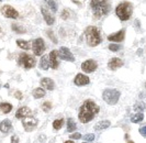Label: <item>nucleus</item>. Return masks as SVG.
<instances>
[{
	"label": "nucleus",
	"mask_w": 146,
	"mask_h": 143,
	"mask_svg": "<svg viewBox=\"0 0 146 143\" xmlns=\"http://www.w3.org/2000/svg\"><path fill=\"white\" fill-rule=\"evenodd\" d=\"M69 15H70V13H69V10H68V9H64V11H63L62 14H60L62 19H64V20L68 19V18H69Z\"/></svg>",
	"instance_id": "473e14b6"
},
{
	"label": "nucleus",
	"mask_w": 146,
	"mask_h": 143,
	"mask_svg": "<svg viewBox=\"0 0 146 143\" xmlns=\"http://www.w3.org/2000/svg\"><path fill=\"white\" fill-rule=\"evenodd\" d=\"M31 47H32V50H33L34 55L41 56L44 53L45 49H46V45H45V42H44L43 39L38 37V39H35L33 42L31 43Z\"/></svg>",
	"instance_id": "0eeeda50"
},
{
	"label": "nucleus",
	"mask_w": 146,
	"mask_h": 143,
	"mask_svg": "<svg viewBox=\"0 0 146 143\" xmlns=\"http://www.w3.org/2000/svg\"><path fill=\"white\" fill-rule=\"evenodd\" d=\"M133 13V5L129 1H123L117 5L115 8V14L121 21H127L130 20Z\"/></svg>",
	"instance_id": "20e7f679"
},
{
	"label": "nucleus",
	"mask_w": 146,
	"mask_h": 143,
	"mask_svg": "<svg viewBox=\"0 0 146 143\" xmlns=\"http://www.w3.org/2000/svg\"><path fill=\"white\" fill-rule=\"evenodd\" d=\"M63 124H64V119H57L53 122V128L55 130H59L63 127Z\"/></svg>",
	"instance_id": "c85d7f7f"
},
{
	"label": "nucleus",
	"mask_w": 146,
	"mask_h": 143,
	"mask_svg": "<svg viewBox=\"0 0 146 143\" xmlns=\"http://www.w3.org/2000/svg\"><path fill=\"white\" fill-rule=\"evenodd\" d=\"M97 67H98V64L94 59H87L81 64V69L85 73H92L97 69Z\"/></svg>",
	"instance_id": "9b49d317"
},
{
	"label": "nucleus",
	"mask_w": 146,
	"mask_h": 143,
	"mask_svg": "<svg viewBox=\"0 0 146 143\" xmlns=\"http://www.w3.org/2000/svg\"><path fill=\"white\" fill-rule=\"evenodd\" d=\"M36 64V61L35 58L30 55V54H27V53H21L19 57H18V65L19 66H22L23 68L25 69H31L33 68Z\"/></svg>",
	"instance_id": "423d86ee"
},
{
	"label": "nucleus",
	"mask_w": 146,
	"mask_h": 143,
	"mask_svg": "<svg viewBox=\"0 0 146 143\" xmlns=\"http://www.w3.org/2000/svg\"><path fill=\"white\" fill-rule=\"evenodd\" d=\"M48 58H50V66L53 69L58 68V51L53 50L48 54Z\"/></svg>",
	"instance_id": "f8f14e48"
},
{
	"label": "nucleus",
	"mask_w": 146,
	"mask_h": 143,
	"mask_svg": "<svg viewBox=\"0 0 146 143\" xmlns=\"http://www.w3.org/2000/svg\"><path fill=\"white\" fill-rule=\"evenodd\" d=\"M41 86L43 87L44 89L47 90H54L55 88V83L52 78H47V77H43L41 79Z\"/></svg>",
	"instance_id": "a211bd4d"
},
{
	"label": "nucleus",
	"mask_w": 146,
	"mask_h": 143,
	"mask_svg": "<svg viewBox=\"0 0 146 143\" xmlns=\"http://www.w3.org/2000/svg\"><path fill=\"white\" fill-rule=\"evenodd\" d=\"M81 138H82V140L86 141V142H92V141L95 140V134L89 133V134H85V136H81Z\"/></svg>",
	"instance_id": "7c9ffc66"
},
{
	"label": "nucleus",
	"mask_w": 146,
	"mask_h": 143,
	"mask_svg": "<svg viewBox=\"0 0 146 143\" xmlns=\"http://www.w3.org/2000/svg\"><path fill=\"white\" fill-rule=\"evenodd\" d=\"M52 109V102L51 101H45L42 104V110H43L44 112H48V111H51Z\"/></svg>",
	"instance_id": "c756f323"
},
{
	"label": "nucleus",
	"mask_w": 146,
	"mask_h": 143,
	"mask_svg": "<svg viewBox=\"0 0 146 143\" xmlns=\"http://www.w3.org/2000/svg\"><path fill=\"white\" fill-rule=\"evenodd\" d=\"M22 124H23V128H24V130L27 132H31V131H33L37 127L38 121L34 117L30 116V117H27V118L22 119Z\"/></svg>",
	"instance_id": "6e6552de"
},
{
	"label": "nucleus",
	"mask_w": 146,
	"mask_h": 143,
	"mask_svg": "<svg viewBox=\"0 0 146 143\" xmlns=\"http://www.w3.org/2000/svg\"><path fill=\"white\" fill-rule=\"evenodd\" d=\"M46 3H47V6L50 7L53 12H56L57 11V5H56V2L54 1V0H44Z\"/></svg>",
	"instance_id": "cd10ccee"
},
{
	"label": "nucleus",
	"mask_w": 146,
	"mask_h": 143,
	"mask_svg": "<svg viewBox=\"0 0 146 143\" xmlns=\"http://www.w3.org/2000/svg\"><path fill=\"white\" fill-rule=\"evenodd\" d=\"M76 128H77V126H76L73 118H68L67 119V131L68 132H74L76 130Z\"/></svg>",
	"instance_id": "a878e982"
},
{
	"label": "nucleus",
	"mask_w": 146,
	"mask_h": 143,
	"mask_svg": "<svg viewBox=\"0 0 146 143\" xmlns=\"http://www.w3.org/2000/svg\"><path fill=\"white\" fill-rule=\"evenodd\" d=\"M74 83L77 86H86L90 83V79L88 76L84 75V74H77L75 79H74Z\"/></svg>",
	"instance_id": "dca6fc26"
},
{
	"label": "nucleus",
	"mask_w": 146,
	"mask_h": 143,
	"mask_svg": "<svg viewBox=\"0 0 146 143\" xmlns=\"http://www.w3.org/2000/svg\"><path fill=\"white\" fill-rule=\"evenodd\" d=\"M0 10H1V13L3 14V17H6V18H9V19H17V18H19V12L15 10V8L9 6V5L3 6Z\"/></svg>",
	"instance_id": "1a4fd4ad"
},
{
	"label": "nucleus",
	"mask_w": 146,
	"mask_h": 143,
	"mask_svg": "<svg viewBox=\"0 0 146 143\" xmlns=\"http://www.w3.org/2000/svg\"><path fill=\"white\" fill-rule=\"evenodd\" d=\"M82 143H88V142H86V141H85V142H82Z\"/></svg>",
	"instance_id": "79ce46f5"
},
{
	"label": "nucleus",
	"mask_w": 146,
	"mask_h": 143,
	"mask_svg": "<svg viewBox=\"0 0 146 143\" xmlns=\"http://www.w3.org/2000/svg\"><path fill=\"white\" fill-rule=\"evenodd\" d=\"M32 114V110L27 106H23V107L19 108L15 112V118L17 119H24L27 117H30Z\"/></svg>",
	"instance_id": "ddd939ff"
},
{
	"label": "nucleus",
	"mask_w": 146,
	"mask_h": 143,
	"mask_svg": "<svg viewBox=\"0 0 146 143\" xmlns=\"http://www.w3.org/2000/svg\"><path fill=\"white\" fill-rule=\"evenodd\" d=\"M90 8L92 11V15L95 19H100L106 17L110 12L111 5L109 0H91L90 1Z\"/></svg>",
	"instance_id": "f03ea898"
},
{
	"label": "nucleus",
	"mask_w": 146,
	"mask_h": 143,
	"mask_svg": "<svg viewBox=\"0 0 146 143\" xmlns=\"http://www.w3.org/2000/svg\"><path fill=\"white\" fill-rule=\"evenodd\" d=\"M12 130V123L10 120H3V121L0 122V131L2 132V133H8V132H10Z\"/></svg>",
	"instance_id": "6ab92c4d"
},
{
	"label": "nucleus",
	"mask_w": 146,
	"mask_h": 143,
	"mask_svg": "<svg viewBox=\"0 0 146 143\" xmlns=\"http://www.w3.org/2000/svg\"><path fill=\"white\" fill-rule=\"evenodd\" d=\"M15 98H17L18 100H22V97H23V96H22V93H21V92L17 90V92L15 93Z\"/></svg>",
	"instance_id": "4c0bfd02"
},
{
	"label": "nucleus",
	"mask_w": 146,
	"mask_h": 143,
	"mask_svg": "<svg viewBox=\"0 0 146 143\" xmlns=\"http://www.w3.org/2000/svg\"><path fill=\"white\" fill-rule=\"evenodd\" d=\"M139 131V133H141V136L146 138V124L144 126V127H141Z\"/></svg>",
	"instance_id": "e433bc0d"
},
{
	"label": "nucleus",
	"mask_w": 146,
	"mask_h": 143,
	"mask_svg": "<svg viewBox=\"0 0 146 143\" xmlns=\"http://www.w3.org/2000/svg\"><path fill=\"white\" fill-rule=\"evenodd\" d=\"M120 96H121V93L117 89L107 88V89H104V92L102 94V99L104 100V102H107L110 106H114L117 104V101L120 99Z\"/></svg>",
	"instance_id": "39448f33"
},
{
	"label": "nucleus",
	"mask_w": 146,
	"mask_h": 143,
	"mask_svg": "<svg viewBox=\"0 0 146 143\" xmlns=\"http://www.w3.org/2000/svg\"><path fill=\"white\" fill-rule=\"evenodd\" d=\"M145 88H146V84H145Z\"/></svg>",
	"instance_id": "a18cd8bd"
},
{
	"label": "nucleus",
	"mask_w": 146,
	"mask_h": 143,
	"mask_svg": "<svg viewBox=\"0 0 146 143\" xmlns=\"http://www.w3.org/2000/svg\"><path fill=\"white\" fill-rule=\"evenodd\" d=\"M84 35H85L87 44L91 47H95V46L99 45L100 43L102 42V37H101L99 30L96 27H94V25L87 27L85 32H84Z\"/></svg>",
	"instance_id": "7ed1b4c3"
},
{
	"label": "nucleus",
	"mask_w": 146,
	"mask_h": 143,
	"mask_svg": "<svg viewBox=\"0 0 146 143\" xmlns=\"http://www.w3.org/2000/svg\"><path fill=\"white\" fill-rule=\"evenodd\" d=\"M122 49L121 45H117V44H110L109 45V50L112 51V52H117Z\"/></svg>",
	"instance_id": "2f4dec72"
},
{
	"label": "nucleus",
	"mask_w": 146,
	"mask_h": 143,
	"mask_svg": "<svg viewBox=\"0 0 146 143\" xmlns=\"http://www.w3.org/2000/svg\"><path fill=\"white\" fill-rule=\"evenodd\" d=\"M99 111H100V108L96 105L95 101L88 99L81 105L79 114H78V119L81 123H88L95 118L96 114Z\"/></svg>",
	"instance_id": "f257e3e1"
},
{
	"label": "nucleus",
	"mask_w": 146,
	"mask_h": 143,
	"mask_svg": "<svg viewBox=\"0 0 146 143\" xmlns=\"http://www.w3.org/2000/svg\"><path fill=\"white\" fill-rule=\"evenodd\" d=\"M11 29H12V31H15V33H19V34H23V33H25L27 32V30L23 28L22 25H19V24H17V23H12L11 24Z\"/></svg>",
	"instance_id": "393cba45"
},
{
	"label": "nucleus",
	"mask_w": 146,
	"mask_h": 143,
	"mask_svg": "<svg viewBox=\"0 0 146 143\" xmlns=\"http://www.w3.org/2000/svg\"><path fill=\"white\" fill-rule=\"evenodd\" d=\"M17 45L23 50H30V47H31V43L29 41H24V40H20V39L17 40Z\"/></svg>",
	"instance_id": "5701e85b"
},
{
	"label": "nucleus",
	"mask_w": 146,
	"mask_h": 143,
	"mask_svg": "<svg viewBox=\"0 0 146 143\" xmlns=\"http://www.w3.org/2000/svg\"><path fill=\"white\" fill-rule=\"evenodd\" d=\"M69 139L70 140H79V139H81V134L80 133H74V134L69 136Z\"/></svg>",
	"instance_id": "c9c22d12"
},
{
	"label": "nucleus",
	"mask_w": 146,
	"mask_h": 143,
	"mask_svg": "<svg viewBox=\"0 0 146 143\" xmlns=\"http://www.w3.org/2000/svg\"><path fill=\"white\" fill-rule=\"evenodd\" d=\"M127 143H133V141H129Z\"/></svg>",
	"instance_id": "a19ab883"
},
{
	"label": "nucleus",
	"mask_w": 146,
	"mask_h": 143,
	"mask_svg": "<svg viewBox=\"0 0 146 143\" xmlns=\"http://www.w3.org/2000/svg\"><path fill=\"white\" fill-rule=\"evenodd\" d=\"M45 90H44L43 88H35L34 90H33V97L35 98V99H40V98H43L44 96H45Z\"/></svg>",
	"instance_id": "b1692460"
},
{
	"label": "nucleus",
	"mask_w": 146,
	"mask_h": 143,
	"mask_svg": "<svg viewBox=\"0 0 146 143\" xmlns=\"http://www.w3.org/2000/svg\"><path fill=\"white\" fill-rule=\"evenodd\" d=\"M47 35L50 36V39H51V40H52V41H53L54 43H57V39L55 37V35H54V33L52 32L51 30H50V31H47Z\"/></svg>",
	"instance_id": "f704fd0d"
},
{
	"label": "nucleus",
	"mask_w": 146,
	"mask_h": 143,
	"mask_svg": "<svg viewBox=\"0 0 146 143\" xmlns=\"http://www.w3.org/2000/svg\"><path fill=\"white\" fill-rule=\"evenodd\" d=\"M0 1H3V0H0Z\"/></svg>",
	"instance_id": "c03bdc74"
},
{
	"label": "nucleus",
	"mask_w": 146,
	"mask_h": 143,
	"mask_svg": "<svg viewBox=\"0 0 146 143\" xmlns=\"http://www.w3.org/2000/svg\"><path fill=\"white\" fill-rule=\"evenodd\" d=\"M64 143H74L73 141H70V140H69V141H66V142H64Z\"/></svg>",
	"instance_id": "ea45409f"
},
{
	"label": "nucleus",
	"mask_w": 146,
	"mask_h": 143,
	"mask_svg": "<svg viewBox=\"0 0 146 143\" xmlns=\"http://www.w3.org/2000/svg\"><path fill=\"white\" fill-rule=\"evenodd\" d=\"M12 105L9 104V102H1L0 104V111L2 114H9L11 110H12Z\"/></svg>",
	"instance_id": "4be33fe9"
},
{
	"label": "nucleus",
	"mask_w": 146,
	"mask_h": 143,
	"mask_svg": "<svg viewBox=\"0 0 146 143\" xmlns=\"http://www.w3.org/2000/svg\"><path fill=\"white\" fill-rule=\"evenodd\" d=\"M41 12H42V14H43V18L44 20H45V22L48 24V25H53L54 23H55V17L53 15V14H51L50 12H48V10H46L45 8H41Z\"/></svg>",
	"instance_id": "f3484780"
},
{
	"label": "nucleus",
	"mask_w": 146,
	"mask_h": 143,
	"mask_svg": "<svg viewBox=\"0 0 146 143\" xmlns=\"http://www.w3.org/2000/svg\"><path fill=\"white\" fill-rule=\"evenodd\" d=\"M40 67L43 69V71H47L51 66H50V58H48V55H44L42 56L41 61H40Z\"/></svg>",
	"instance_id": "aec40b11"
},
{
	"label": "nucleus",
	"mask_w": 146,
	"mask_h": 143,
	"mask_svg": "<svg viewBox=\"0 0 146 143\" xmlns=\"http://www.w3.org/2000/svg\"><path fill=\"white\" fill-rule=\"evenodd\" d=\"M110 121L109 120H102V121L98 122L95 126V130L96 131H102V130H106L110 127Z\"/></svg>",
	"instance_id": "412c9836"
},
{
	"label": "nucleus",
	"mask_w": 146,
	"mask_h": 143,
	"mask_svg": "<svg viewBox=\"0 0 146 143\" xmlns=\"http://www.w3.org/2000/svg\"><path fill=\"white\" fill-rule=\"evenodd\" d=\"M122 66H123V61L121 58H117V57L111 58L108 63V68L110 71H117V68H120Z\"/></svg>",
	"instance_id": "2eb2a0df"
},
{
	"label": "nucleus",
	"mask_w": 146,
	"mask_h": 143,
	"mask_svg": "<svg viewBox=\"0 0 146 143\" xmlns=\"http://www.w3.org/2000/svg\"><path fill=\"white\" fill-rule=\"evenodd\" d=\"M58 57L63 61L75 62V56L73 55V53L69 51V49H67L65 46H62L58 50Z\"/></svg>",
	"instance_id": "9d476101"
},
{
	"label": "nucleus",
	"mask_w": 146,
	"mask_h": 143,
	"mask_svg": "<svg viewBox=\"0 0 146 143\" xmlns=\"http://www.w3.org/2000/svg\"><path fill=\"white\" fill-rule=\"evenodd\" d=\"M143 119H144V114H142V112H139V114H135L132 116L131 122H133V123H139V122H141Z\"/></svg>",
	"instance_id": "bb28decb"
},
{
	"label": "nucleus",
	"mask_w": 146,
	"mask_h": 143,
	"mask_svg": "<svg viewBox=\"0 0 146 143\" xmlns=\"http://www.w3.org/2000/svg\"><path fill=\"white\" fill-rule=\"evenodd\" d=\"M11 143H19V138H18V136H12V138H11Z\"/></svg>",
	"instance_id": "58836bf2"
},
{
	"label": "nucleus",
	"mask_w": 146,
	"mask_h": 143,
	"mask_svg": "<svg viewBox=\"0 0 146 143\" xmlns=\"http://www.w3.org/2000/svg\"><path fill=\"white\" fill-rule=\"evenodd\" d=\"M125 39V31L124 30H120V31H117L115 33H113V34H110L108 36V40L111 41V42H122V41H124Z\"/></svg>",
	"instance_id": "4468645a"
},
{
	"label": "nucleus",
	"mask_w": 146,
	"mask_h": 143,
	"mask_svg": "<svg viewBox=\"0 0 146 143\" xmlns=\"http://www.w3.org/2000/svg\"><path fill=\"white\" fill-rule=\"evenodd\" d=\"M0 32H1V28H0Z\"/></svg>",
	"instance_id": "37998d69"
},
{
	"label": "nucleus",
	"mask_w": 146,
	"mask_h": 143,
	"mask_svg": "<svg viewBox=\"0 0 146 143\" xmlns=\"http://www.w3.org/2000/svg\"><path fill=\"white\" fill-rule=\"evenodd\" d=\"M145 109V105L143 104V102H141V104H136V105H134V110H139V111H143Z\"/></svg>",
	"instance_id": "72a5a7b5"
}]
</instances>
